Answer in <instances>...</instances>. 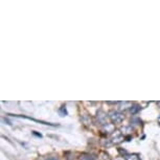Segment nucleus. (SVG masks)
<instances>
[{
  "mask_svg": "<svg viewBox=\"0 0 160 160\" xmlns=\"http://www.w3.org/2000/svg\"><path fill=\"white\" fill-rule=\"evenodd\" d=\"M108 116H109L110 120L114 125H120L125 119V115L119 111H111Z\"/></svg>",
  "mask_w": 160,
  "mask_h": 160,
  "instance_id": "1",
  "label": "nucleus"
},
{
  "mask_svg": "<svg viewBox=\"0 0 160 160\" xmlns=\"http://www.w3.org/2000/svg\"><path fill=\"white\" fill-rule=\"evenodd\" d=\"M123 138L125 137L122 136V134L119 131H113L112 135H111L110 140H111V143L112 144H117V143L122 142V141L123 140Z\"/></svg>",
  "mask_w": 160,
  "mask_h": 160,
  "instance_id": "2",
  "label": "nucleus"
},
{
  "mask_svg": "<svg viewBox=\"0 0 160 160\" xmlns=\"http://www.w3.org/2000/svg\"><path fill=\"white\" fill-rule=\"evenodd\" d=\"M132 106L133 105H132L131 102H122L118 104V110L119 111H126V110H128L129 108L131 109Z\"/></svg>",
  "mask_w": 160,
  "mask_h": 160,
  "instance_id": "3",
  "label": "nucleus"
},
{
  "mask_svg": "<svg viewBox=\"0 0 160 160\" xmlns=\"http://www.w3.org/2000/svg\"><path fill=\"white\" fill-rule=\"evenodd\" d=\"M106 119H107V115L104 113V112H99L98 113V122H101L102 125H106Z\"/></svg>",
  "mask_w": 160,
  "mask_h": 160,
  "instance_id": "4",
  "label": "nucleus"
},
{
  "mask_svg": "<svg viewBox=\"0 0 160 160\" xmlns=\"http://www.w3.org/2000/svg\"><path fill=\"white\" fill-rule=\"evenodd\" d=\"M126 160H140L139 156L137 154H126L125 155Z\"/></svg>",
  "mask_w": 160,
  "mask_h": 160,
  "instance_id": "5",
  "label": "nucleus"
},
{
  "mask_svg": "<svg viewBox=\"0 0 160 160\" xmlns=\"http://www.w3.org/2000/svg\"><path fill=\"white\" fill-rule=\"evenodd\" d=\"M132 114H137L138 112L140 111V106L139 105H133L131 107V109H130Z\"/></svg>",
  "mask_w": 160,
  "mask_h": 160,
  "instance_id": "6",
  "label": "nucleus"
},
{
  "mask_svg": "<svg viewBox=\"0 0 160 160\" xmlns=\"http://www.w3.org/2000/svg\"><path fill=\"white\" fill-rule=\"evenodd\" d=\"M80 160H96L95 157H93L92 155H90V154H83L82 156H81Z\"/></svg>",
  "mask_w": 160,
  "mask_h": 160,
  "instance_id": "7",
  "label": "nucleus"
},
{
  "mask_svg": "<svg viewBox=\"0 0 160 160\" xmlns=\"http://www.w3.org/2000/svg\"><path fill=\"white\" fill-rule=\"evenodd\" d=\"M43 160H59L58 157H55V156H50V157H47V158H45Z\"/></svg>",
  "mask_w": 160,
  "mask_h": 160,
  "instance_id": "8",
  "label": "nucleus"
},
{
  "mask_svg": "<svg viewBox=\"0 0 160 160\" xmlns=\"http://www.w3.org/2000/svg\"><path fill=\"white\" fill-rule=\"evenodd\" d=\"M157 105H159V106H160V102H157Z\"/></svg>",
  "mask_w": 160,
  "mask_h": 160,
  "instance_id": "9",
  "label": "nucleus"
}]
</instances>
